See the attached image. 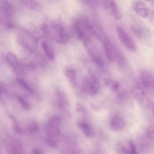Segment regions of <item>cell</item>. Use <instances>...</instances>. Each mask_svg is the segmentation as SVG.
<instances>
[{
    "mask_svg": "<svg viewBox=\"0 0 154 154\" xmlns=\"http://www.w3.org/2000/svg\"><path fill=\"white\" fill-rule=\"evenodd\" d=\"M45 34L52 40L61 44L68 42L69 37L63 27L59 24H45L42 27Z\"/></svg>",
    "mask_w": 154,
    "mask_h": 154,
    "instance_id": "1",
    "label": "cell"
},
{
    "mask_svg": "<svg viewBox=\"0 0 154 154\" xmlns=\"http://www.w3.org/2000/svg\"><path fill=\"white\" fill-rule=\"evenodd\" d=\"M116 31L120 41L125 48L131 52H135L137 49L136 45L127 32L119 26L116 27Z\"/></svg>",
    "mask_w": 154,
    "mask_h": 154,
    "instance_id": "2",
    "label": "cell"
},
{
    "mask_svg": "<svg viewBox=\"0 0 154 154\" xmlns=\"http://www.w3.org/2000/svg\"><path fill=\"white\" fill-rule=\"evenodd\" d=\"M19 43L26 49L32 51L36 48L38 43L36 38L28 32H20L17 37Z\"/></svg>",
    "mask_w": 154,
    "mask_h": 154,
    "instance_id": "3",
    "label": "cell"
},
{
    "mask_svg": "<svg viewBox=\"0 0 154 154\" xmlns=\"http://www.w3.org/2000/svg\"><path fill=\"white\" fill-rule=\"evenodd\" d=\"M60 119L57 116H54L49 120L46 128L47 139L51 140L57 142L56 138L60 133L59 125Z\"/></svg>",
    "mask_w": 154,
    "mask_h": 154,
    "instance_id": "4",
    "label": "cell"
},
{
    "mask_svg": "<svg viewBox=\"0 0 154 154\" xmlns=\"http://www.w3.org/2000/svg\"><path fill=\"white\" fill-rule=\"evenodd\" d=\"M82 87L85 92L91 95H94L99 91L100 84L97 78L91 74L83 81Z\"/></svg>",
    "mask_w": 154,
    "mask_h": 154,
    "instance_id": "5",
    "label": "cell"
},
{
    "mask_svg": "<svg viewBox=\"0 0 154 154\" xmlns=\"http://www.w3.org/2000/svg\"><path fill=\"white\" fill-rule=\"evenodd\" d=\"M137 144L141 154H151L154 151V142L146 134L138 137Z\"/></svg>",
    "mask_w": 154,
    "mask_h": 154,
    "instance_id": "6",
    "label": "cell"
},
{
    "mask_svg": "<svg viewBox=\"0 0 154 154\" xmlns=\"http://www.w3.org/2000/svg\"><path fill=\"white\" fill-rule=\"evenodd\" d=\"M11 8L6 1H2L0 3V19L1 23L6 27L11 26Z\"/></svg>",
    "mask_w": 154,
    "mask_h": 154,
    "instance_id": "7",
    "label": "cell"
},
{
    "mask_svg": "<svg viewBox=\"0 0 154 154\" xmlns=\"http://www.w3.org/2000/svg\"><path fill=\"white\" fill-rule=\"evenodd\" d=\"M73 29L78 38L83 42H88L90 34L80 20H76L73 24Z\"/></svg>",
    "mask_w": 154,
    "mask_h": 154,
    "instance_id": "8",
    "label": "cell"
},
{
    "mask_svg": "<svg viewBox=\"0 0 154 154\" xmlns=\"http://www.w3.org/2000/svg\"><path fill=\"white\" fill-rule=\"evenodd\" d=\"M132 92L134 97L140 104L144 107H148L149 102L143 89L139 86H135L133 88Z\"/></svg>",
    "mask_w": 154,
    "mask_h": 154,
    "instance_id": "9",
    "label": "cell"
},
{
    "mask_svg": "<svg viewBox=\"0 0 154 154\" xmlns=\"http://www.w3.org/2000/svg\"><path fill=\"white\" fill-rule=\"evenodd\" d=\"M141 80L143 87L147 91L154 93V77L147 71H143L141 74Z\"/></svg>",
    "mask_w": 154,
    "mask_h": 154,
    "instance_id": "10",
    "label": "cell"
},
{
    "mask_svg": "<svg viewBox=\"0 0 154 154\" xmlns=\"http://www.w3.org/2000/svg\"><path fill=\"white\" fill-rule=\"evenodd\" d=\"M77 125L86 137L91 138L94 135L95 132L94 129L88 123L83 121H79L77 123Z\"/></svg>",
    "mask_w": 154,
    "mask_h": 154,
    "instance_id": "11",
    "label": "cell"
},
{
    "mask_svg": "<svg viewBox=\"0 0 154 154\" xmlns=\"http://www.w3.org/2000/svg\"><path fill=\"white\" fill-rule=\"evenodd\" d=\"M125 125L124 120L119 116H116L111 119L110 125L111 128L115 131H119L123 129Z\"/></svg>",
    "mask_w": 154,
    "mask_h": 154,
    "instance_id": "12",
    "label": "cell"
},
{
    "mask_svg": "<svg viewBox=\"0 0 154 154\" xmlns=\"http://www.w3.org/2000/svg\"><path fill=\"white\" fill-rule=\"evenodd\" d=\"M106 8L110 14H112L116 20L119 19L121 17L117 6L115 2L113 1H106L105 3Z\"/></svg>",
    "mask_w": 154,
    "mask_h": 154,
    "instance_id": "13",
    "label": "cell"
},
{
    "mask_svg": "<svg viewBox=\"0 0 154 154\" xmlns=\"http://www.w3.org/2000/svg\"><path fill=\"white\" fill-rule=\"evenodd\" d=\"M135 11L139 16L142 17H146L149 13L147 8L142 2L138 1L134 5Z\"/></svg>",
    "mask_w": 154,
    "mask_h": 154,
    "instance_id": "14",
    "label": "cell"
},
{
    "mask_svg": "<svg viewBox=\"0 0 154 154\" xmlns=\"http://www.w3.org/2000/svg\"><path fill=\"white\" fill-rule=\"evenodd\" d=\"M65 75L71 85L73 87L77 85L76 80V72L73 69H66L65 72Z\"/></svg>",
    "mask_w": 154,
    "mask_h": 154,
    "instance_id": "15",
    "label": "cell"
},
{
    "mask_svg": "<svg viewBox=\"0 0 154 154\" xmlns=\"http://www.w3.org/2000/svg\"><path fill=\"white\" fill-rule=\"evenodd\" d=\"M42 47L46 57L50 60L54 59V53L48 44L45 41L41 43Z\"/></svg>",
    "mask_w": 154,
    "mask_h": 154,
    "instance_id": "16",
    "label": "cell"
},
{
    "mask_svg": "<svg viewBox=\"0 0 154 154\" xmlns=\"http://www.w3.org/2000/svg\"><path fill=\"white\" fill-rule=\"evenodd\" d=\"M28 69V66L19 62L13 67V70L15 74L20 76H23L25 75Z\"/></svg>",
    "mask_w": 154,
    "mask_h": 154,
    "instance_id": "17",
    "label": "cell"
},
{
    "mask_svg": "<svg viewBox=\"0 0 154 154\" xmlns=\"http://www.w3.org/2000/svg\"><path fill=\"white\" fill-rule=\"evenodd\" d=\"M12 154H23L22 144L19 140H15L13 143L12 146Z\"/></svg>",
    "mask_w": 154,
    "mask_h": 154,
    "instance_id": "18",
    "label": "cell"
},
{
    "mask_svg": "<svg viewBox=\"0 0 154 154\" xmlns=\"http://www.w3.org/2000/svg\"><path fill=\"white\" fill-rule=\"evenodd\" d=\"M57 101L58 106L63 108L67 104V100L65 95L62 92H58L57 94Z\"/></svg>",
    "mask_w": 154,
    "mask_h": 154,
    "instance_id": "19",
    "label": "cell"
},
{
    "mask_svg": "<svg viewBox=\"0 0 154 154\" xmlns=\"http://www.w3.org/2000/svg\"><path fill=\"white\" fill-rule=\"evenodd\" d=\"M6 60L8 64L13 67L19 62L16 56L12 53H8L6 57Z\"/></svg>",
    "mask_w": 154,
    "mask_h": 154,
    "instance_id": "20",
    "label": "cell"
},
{
    "mask_svg": "<svg viewBox=\"0 0 154 154\" xmlns=\"http://www.w3.org/2000/svg\"><path fill=\"white\" fill-rule=\"evenodd\" d=\"M16 81L19 85L25 91L31 94H33L34 93L33 90L25 80L19 78L16 79Z\"/></svg>",
    "mask_w": 154,
    "mask_h": 154,
    "instance_id": "21",
    "label": "cell"
},
{
    "mask_svg": "<svg viewBox=\"0 0 154 154\" xmlns=\"http://www.w3.org/2000/svg\"><path fill=\"white\" fill-rule=\"evenodd\" d=\"M127 147L129 154H139L135 145L132 140L128 141Z\"/></svg>",
    "mask_w": 154,
    "mask_h": 154,
    "instance_id": "22",
    "label": "cell"
},
{
    "mask_svg": "<svg viewBox=\"0 0 154 154\" xmlns=\"http://www.w3.org/2000/svg\"><path fill=\"white\" fill-rule=\"evenodd\" d=\"M38 130V123L35 121H32L30 122L28 126V130L29 132L33 133L37 132Z\"/></svg>",
    "mask_w": 154,
    "mask_h": 154,
    "instance_id": "23",
    "label": "cell"
},
{
    "mask_svg": "<svg viewBox=\"0 0 154 154\" xmlns=\"http://www.w3.org/2000/svg\"><path fill=\"white\" fill-rule=\"evenodd\" d=\"M17 99L20 104L24 109L27 110L30 109V105L28 102L24 99L23 98L19 96H17Z\"/></svg>",
    "mask_w": 154,
    "mask_h": 154,
    "instance_id": "24",
    "label": "cell"
},
{
    "mask_svg": "<svg viewBox=\"0 0 154 154\" xmlns=\"http://www.w3.org/2000/svg\"><path fill=\"white\" fill-rule=\"evenodd\" d=\"M146 134L154 142V125L148 127L146 130Z\"/></svg>",
    "mask_w": 154,
    "mask_h": 154,
    "instance_id": "25",
    "label": "cell"
},
{
    "mask_svg": "<svg viewBox=\"0 0 154 154\" xmlns=\"http://www.w3.org/2000/svg\"><path fill=\"white\" fill-rule=\"evenodd\" d=\"M61 154H79V152L72 148H67L64 149Z\"/></svg>",
    "mask_w": 154,
    "mask_h": 154,
    "instance_id": "26",
    "label": "cell"
},
{
    "mask_svg": "<svg viewBox=\"0 0 154 154\" xmlns=\"http://www.w3.org/2000/svg\"><path fill=\"white\" fill-rule=\"evenodd\" d=\"M76 110L79 112L83 114L85 113V110L83 106L79 103H78L76 105Z\"/></svg>",
    "mask_w": 154,
    "mask_h": 154,
    "instance_id": "27",
    "label": "cell"
},
{
    "mask_svg": "<svg viewBox=\"0 0 154 154\" xmlns=\"http://www.w3.org/2000/svg\"><path fill=\"white\" fill-rule=\"evenodd\" d=\"M0 88L1 92L4 94H6L7 92V89L5 86L3 84L1 83L0 84Z\"/></svg>",
    "mask_w": 154,
    "mask_h": 154,
    "instance_id": "28",
    "label": "cell"
},
{
    "mask_svg": "<svg viewBox=\"0 0 154 154\" xmlns=\"http://www.w3.org/2000/svg\"><path fill=\"white\" fill-rule=\"evenodd\" d=\"M32 154H42V153L40 149L35 148L33 150Z\"/></svg>",
    "mask_w": 154,
    "mask_h": 154,
    "instance_id": "29",
    "label": "cell"
}]
</instances>
